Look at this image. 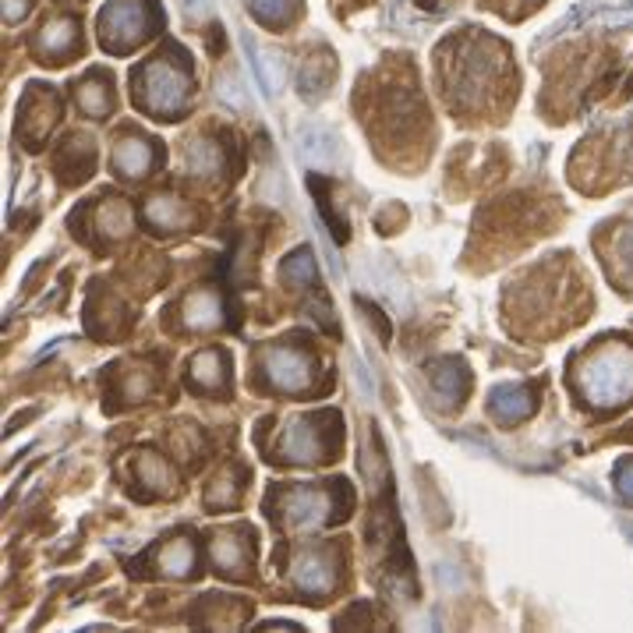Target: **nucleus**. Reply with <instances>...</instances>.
Instances as JSON below:
<instances>
[{
  "mask_svg": "<svg viewBox=\"0 0 633 633\" xmlns=\"http://www.w3.org/2000/svg\"><path fill=\"white\" fill-rule=\"evenodd\" d=\"M78 43H82V36H78L75 22H54L50 29H43V36H39V46H43L54 61H64L71 50H78Z\"/></svg>",
  "mask_w": 633,
  "mask_h": 633,
  "instance_id": "15",
  "label": "nucleus"
},
{
  "mask_svg": "<svg viewBox=\"0 0 633 633\" xmlns=\"http://www.w3.org/2000/svg\"><path fill=\"white\" fill-rule=\"evenodd\" d=\"M489 411L496 414V421L517 425V421H524L527 414L534 411V397L524 386H499V389H492Z\"/></svg>",
  "mask_w": 633,
  "mask_h": 633,
  "instance_id": "10",
  "label": "nucleus"
},
{
  "mask_svg": "<svg viewBox=\"0 0 633 633\" xmlns=\"http://www.w3.org/2000/svg\"><path fill=\"white\" fill-rule=\"evenodd\" d=\"M283 520H287L294 531H312L315 524L326 520V499L315 489H294L290 492V503H283Z\"/></svg>",
  "mask_w": 633,
  "mask_h": 633,
  "instance_id": "8",
  "label": "nucleus"
},
{
  "mask_svg": "<svg viewBox=\"0 0 633 633\" xmlns=\"http://www.w3.org/2000/svg\"><path fill=\"white\" fill-rule=\"evenodd\" d=\"M181 4H184V11H188V15H195V18L209 15V0H181Z\"/></svg>",
  "mask_w": 633,
  "mask_h": 633,
  "instance_id": "32",
  "label": "nucleus"
},
{
  "mask_svg": "<svg viewBox=\"0 0 633 633\" xmlns=\"http://www.w3.org/2000/svg\"><path fill=\"white\" fill-rule=\"evenodd\" d=\"M354 379H358V382H365V397H372V379H368V368L361 365V358L354 361Z\"/></svg>",
  "mask_w": 633,
  "mask_h": 633,
  "instance_id": "33",
  "label": "nucleus"
},
{
  "mask_svg": "<svg viewBox=\"0 0 633 633\" xmlns=\"http://www.w3.org/2000/svg\"><path fill=\"white\" fill-rule=\"evenodd\" d=\"M160 25L156 0H110L100 15V39L110 54H128L131 46L145 43Z\"/></svg>",
  "mask_w": 633,
  "mask_h": 633,
  "instance_id": "1",
  "label": "nucleus"
},
{
  "mask_svg": "<svg viewBox=\"0 0 633 633\" xmlns=\"http://www.w3.org/2000/svg\"><path fill=\"white\" fill-rule=\"evenodd\" d=\"M361 312L368 315V322L375 326V333H379V340H389V319L382 315V308L379 305H372V301H361Z\"/></svg>",
  "mask_w": 633,
  "mask_h": 633,
  "instance_id": "30",
  "label": "nucleus"
},
{
  "mask_svg": "<svg viewBox=\"0 0 633 633\" xmlns=\"http://www.w3.org/2000/svg\"><path fill=\"white\" fill-rule=\"evenodd\" d=\"M213 559H216V570L227 573V577H241V566L248 559V549L241 545L237 534H216L213 538Z\"/></svg>",
  "mask_w": 633,
  "mask_h": 633,
  "instance_id": "13",
  "label": "nucleus"
},
{
  "mask_svg": "<svg viewBox=\"0 0 633 633\" xmlns=\"http://www.w3.org/2000/svg\"><path fill=\"white\" fill-rule=\"evenodd\" d=\"M135 467H138V478H142L145 485H153V492H160V489H167V485H170V471H167V464H163V457H156L153 450L138 453Z\"/></svg>",
  "mask_w": 633,
  "mask_h": 633,
  "instance_id": "23",
  "label": "nucleus"
},
{
  "mask_svg": "<svg viewBox=\"0 0 633 633\" xmlns=\"http://www.w3.org/2000/svg\"><path fill=\"white\" fill-rule=\"evenodd\" d=\"M329 78H333V68H329V61L326 57H312V61L301 68V92L305 96H319L322 89L329 85Z\"/></svg>",
  "mask_w": 633,
  "mask_h": 633,
  "instance_id": "24",
  "label": "nucleus"
},
{
  "mask_svg": "<svg viewBox=\"0 0 633 633\" xmlns=\"http://www.w3.org/2000/svg\"><path fill=\"white\" fill-rule=\"evenodd\" d=\"M131 227V213L124 202H107V209H103V230H107V237H124Z\"/></svg>",
  "mask_w": 633,
  "mask_h": 633,
  "instance_id": "27",
  "label": "nucleus"
},
{
  "mask_svg": "<svg viewBox=\"0 0 633 633\" xmlns=\"http://www.w3.org/2000/svg\"><path fill=\"white\" fill-rule=\"evenodd\" d=\"M319 414H312V418H298L294 425L287 428V435H283V460H290V464H315V460L326 457V435L319 432Z\"/></svg>",
  "mask_w": 633,
  "mask_h": 633,
  "instance_id": "4",
  "label": "nucleus"
},
{
  "mask_svg": "<svg viewBox=\"0 0 633 633\" xmlns=\"http://www.w3.org/2000/svg\"><path fill=\"white\" fill-rule=\"evenodd\" d=\"M216 163H220V149H216L213 142H191L188 145V170H195V174H209V170H216Z\"/></svg>",
  "mask_w": 633,
  "mask_h": 633,
  "instance_id": "25",
  "label": "nucleus"
},
{
  "mask_svg": "<svg viewBox=\"0 0 633 633\" xmlns=\"http://www.w3.org/2000/svg\"><path fill=\"white\" fill-rule=\"evenodd\" d=\"M298 153L308 167H333V160L340 156V142H336V135L329 128L308 121L298 131Z\"/></svg>",
  "mask_w": 633,
  "mask_h": 633,
  "instance_id": "6",
  "label": "nucleus"
},
{
  "mask_svg": "<svg viewBox=\"0 0 633 633\" xmlns=\"http://www.w3.org/2000/svg\"><path fill=\"white\" fill-rule=\"evenodd\" d=\"M220 319H223V305L213 290H199V294H191V298L184 301V322H188L191 329H216Z\"/></svg>",
  "mask_w": 633,
  "mask_h": 633,
  "instance_id": "11",
  "label": "nucleus"
},
{
  "mask_svg": "<svg viewBox=\"0 0 633 633\" xmlns=\"http://www.w3.org/2000/svg\"><path fill=\"white\" fill-rule=\"evenodd\" d=\"M619 262H623V269L633 276V227H626L623 237H619Z\"/></svg>",
  "mask_w": 633,
  "mask_h": 633,
  "instance_id": "31",
  "label": "nucleus"
},
{
  "mask_svg": "<svg viewBox=\"0 0 633 633\" xmlns=\"http://www.w3.org/2000/svg\"><path fill=\"white\" fill-rule=\"evenodd\" d=\"M432 389L446 400V407H457L471 389V372L460 361H439L432 368Z\"/></svg>",
  "mask_w": 633,
  "mask_h": 633,
  "instance_id": "9",
  "label": "nucleus"
},
{
  "mask_svg": "<svg viewBox=\"0 0 633 633\" xmlns=\"http://www.w3.org/2000/svg\"><path fill=\"white\" fill-rule=\"evenodd\" d=\"M191 382L202 389H220L227 382V358L216 351H206L191 361Z\"/></svg>",
  "mask_w": 633,
  "mask_h": 633,
  "instance_id": "18",
  "label": "nucleus"
},
{
  "mask_svg": "<svg viewBox=\"0 0 633 633\" xmlns=\"http://www.w3.org/2000/svg\"><path fill=\"white\" fill-rule=\"evenodd\" d=\"M414 4H421L425 11H435V8H439V0H414Z\"/></svg>",
  "mask_w": 633,
  "mask_h": 633,
  "instance_id": "34",
  "label": "nucleus"
},
{
  "mask_svg": "<svg viewBox=\"0 0 633 633\" xmlns=\"http://www.w3.org/2000/svg\"><path fill=\"white\" fill-rule=\"evenodd\" d=\"M616 489H619V496L633 503V457H626L616 464Z\"/></svg>",
  "mask_w": 633,
  "mask_h": 633,
  "instance_id": "29",
  "label": "nucleus"
},
{
  "mask_svg": "<svg viewBox=\"0 0 633 633\" xmlns=\"http://www.w3.org/2000/svg\"><path fill=\"white\" fill-rule=\"evenodd\" d=\"M280 273L287 276V283H298V287H312L315 276H319V266H315V255L308 248H298L290 252L287 259L280 262Z\"/></svg>",
  "mask_w": 633,
  "mask_h": 633,
  "instance_id": "21",
  "label": "nucleus"
},
{
  "mask_svg": "<svg viewBox=\"0 0 633 633\" xmlns=\"http://www.w3.org/2000/svg\"><path fill=\"white\" fill-rule=\"evenodd\" d=\"M294 580H298V588L319 595V591H326L333 584V570H329V563L322 556H301L294 563Z\"/></svg>",
  "mask_w": 633,
  "mask_h": 633,
  "instance_id": "17",
  "label": "nucleus"
},
{
  "mask_svg": "<svg viewBox=\"0 0 633 633\" xmlns=\"http://www.w3.org/2000/svg\"><path fill=\"white\" fill-rule=\"evenodd\" d=\"M145 220L153 223L156 230H174L188 220V209L174 195H156V199L145 202Z\"/></svg>",
  "mask_w": 633,
  "mask_h": 633,
  "instance_id": "14",
  "label": "nucleus"
},
{
  "mask_svg": "<svg viewBox=\"0 0 633 633\" xmlns=\"http://www.w3.org/2000/svg\"><path fill=\"white\" fill-rule=\"evenodd\" d=\"M245 50L255 61V75H259V82H262V92H266V96H276V92L283 89V64L276 61L273 54H266L262 46H255V39H248V36H245Z\"/></svg>",
  "mask_w": 633,
  "mask_h": 633,
  "instance_id": "12",
  "label": "nucleus"
},
{
  "mask_svg": "<svg viewBox=\"0 0 633 633\" xmlns=\"http://www.w3.org/2000/svg\"><path fill=\"white\" fill-rule=\"evenodd\" d=\"M216 92H220V100H223V103H230L234 110H245V107H248L245 92L237 89V78H234V75L220 78V82H216Z\"/></svg>",
  "mask_w": 633,
  "mask_h": 633,
  "instance_id": "28",
  "label": "nucleus"
},
{
  "mask_svg": "<svg viewBox=\"0 0 633 633\" xmlns=\"http://www.w3.org/2000/svg\"><path fill=\"white\" fill-rule=\"evenodd\" d=\"M156 163V149L149 138L142 135H124L121 142L114 145V167L121 170L124 177H145Z\"/></svg>",
  "mask_w": 633,
  "mask_h": 633,
  "instance_id": "7",
  "label": "nucleus"
},
{
  "mask_svg": "<svg viewBox=\"0 0 633 633\" xmlns=\"http://www.w3.org/2000/svg\"><path fill=\"white\" fill-rule=\"evenodd\" d=\"M266 372L273 386L298 393V389H305L312 382V361L301 351H294V347H276V351L266 354Z\"/></svg>",
  "mask_w": 633,
  "mask_h": 633,
  "instance_id": "5",
  "label": "nucleus"
},
{
  "mask_svg": "<svg viewBox=\"0 0 633 633\" xmlns=\"http://www.w3.org/2000/svg\"><path fill=\"white\" fill-rule=\"evenodd\" d=\"M584 393L598 407H619L633 397V351L605 347L584 368Z\"/></svg>",
  "mask_w": 633,
  "mask_h": 633,
  "instance_id": "2",
  "label": "nucleus"
},
{
  "mask_svg": "<svg viewBox=\"0 0 633 633\" xmlns=\"http://www.w3.org/2000/svg\"><path fill=\"white\" fill-rule=\"evenodd\" d=\"M252 15L269 29H287L301 15V0H252Z\"/></svg>",
  "mask_w": 633,
  "mask_h": 633,
  "instance_id": "16",
  "label": "nucleus"
},
{
  "mask_svg": "<svg viewBox=\"0 0 633 633\" xmlns=\"http://www.w3.org/2000/svg\"><path fill=\"white\" fill-rule=\"evenodd\" d=\"M138 96L142 107L156 117H177L188 100V71L177 68L170 57H156L138 75Z\"/></svg>",
  "mask_w": 633,
  "mask_h": 633,
  "instance_id": "3",
  "label": "nucleus"
},
{
  "mask_svg": "<svg viewBox=\"0 0 633 633\" xmlns=\"http://www.w3.org/2000/svg\"><path fill=\"white\" fill-rule=\"evenodd\" d=\"M308 188H312L315 202H319V213H322V220H326V227L333 230L336 245H344L347 237H351V230H347V223L340 220V216H336V209L329 206V184L322 181L319 174H308Z\"/></svg>",
  "mask_w": 633,
  "mask_h": 633,
  "instance_id": "20",
  "label": "nucleus"
},
{
  "mask_svg": "<svg viewBox=\"0 0 633 633\" xmlns=\"http://www.w3.org/2000/svg\"><path fill=\"white\" fill-rule=\"evenodd\" d=\"M209 510H230L237 503V481L230 474H220V478L209 485V496H206Z\"/></svg>",
  "mask_w": 633,
  "mask_h": 633,
  "instance_id": "26",
  "label": "nucleus"
},
{
  "mask_svg": "<svg viewBox=\"0 0 633 633\" xmlns=\"http://www.w3.org/2000/svg\"><path fill=\"white\" fill-rule=\"evenodd\" d=\"M100 75H92L89 82L78 85V103L85 107V114L100 117V114H110V103H114V96H110V85L107 82H96Z\"/></svg>",
  "mask_w": 633,
  "mask_h": 633,
  "instance_id": "22",
  "label": "nucleus"
},
{
  "mask_svg": "<svg viewBox=\"0 0 633 633\" xmlns=\"http://www.w3.org/2000/svg\"><path fill=\"white\" fill-rule=\"evenodd\" d=\"M191 559H195V549H191L188 538H170L160 549V570L167 573V577H188Z\"/></svg>",
  "mask_w": 633,
  "mask_h": 633,
  "instance_id": "19",
  "label": "nucleus"
}]
</instances>
